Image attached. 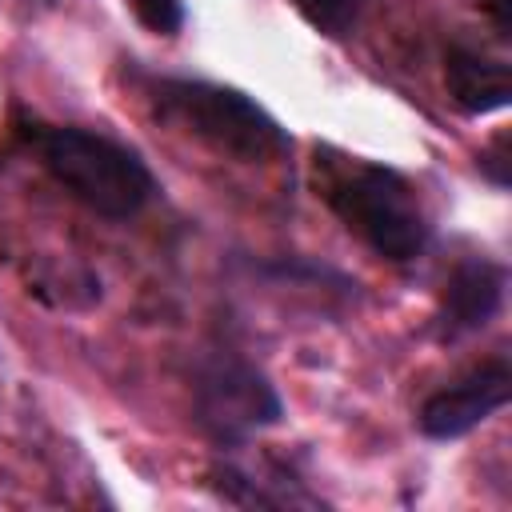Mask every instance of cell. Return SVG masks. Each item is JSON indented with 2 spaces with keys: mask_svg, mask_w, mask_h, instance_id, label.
I'll use <instances>...</instances> for the list:
<instances>
[{
  "mask_svg": "<svg viewBox=\"0 0 512 512\" xmlns=\"http://www.w3.org/2000/svg\"><path fill=\"white\" fill-rule=\"evenodd\" d=\"M308 172L316 200L372 256H380L384 264H412L428 252L432 224L416 184L400 168L320 144Z\"/></svg>",
  "mask_w": 512,
  "mask_h": 512,
  "instance_id": "1",
  "label": "cell"
},
{
  "mask_svg": "<svg viewBox=\"0 0 512 512\" xmlns=\"http://www.w3.org/2000/svg\"><path fill=\"white\" fill-rule=\"evenodd\" d=\"M16 140L40 164V172L92 216L132 220L160 192L144 156L104 132L80 124L16 120Z\"/></svg>",
  "mask_w": 512,
  "mask_h": 512,
  "instance_id": "2",
  "label": "cell"
},
{
  "mask_svg": "<svg viewBox=\"0 0 512 512\" xmlns=\"http://www.w3.org/2000/svg\"><path fill=\"white\" fill-rule=\"evenodd\" d=\"M148 112L236 164H272L292 152L288 128L244 88L200 76H148Z\"/></svg>",
  "mask_w": 512,
  "mask_h": 512,
  "instance_id": "3",
  "label": "cell"
},
{
  "mask_svg": "<svg viewBox=\"0 0 512 512\" xmlns=\"http://www.w3.org/2000/svg\"><path fill=\"white\" fill-rule=\"evenodd\" d=\"M192 420L220 452H240L260 432L284 424V400L244 352L208 348L192 364Z\"/></svg>",
  "mask_w": 512,
  "mask_h": 512,
  "instance_id": "4",
  "label": "cell"
},
{
  "mask_svg": "<svg viewBox=\"0 0 512 512\" xmlns=\"http://www.w3.org/2000/svg\"><path fill=\"white\" fill-rule=\"evenodd\" d=\"M508 396H512L508 352H492L452 384L424 396V404L416 408V428L428 440H460L480 424H488L508 404Z\"/></svg>",
  "mask_w": 512,
  "mask_h": 512,
  "instance_id": "5",
  "label": "cell"
},
{
  "mask_svg": "<svg viewBox=\"0 0 512 512\" xmlns=\"http://www.w3.org/2000/svg\"><path fill=\"white\" fill-rule=\"evenodd\" d=\"M504 292H508V268L492 256H464L436 300L432 312V336L440 344H456L464 336L484 332L500 308H504Z\"/></svg>",
  "mask_w": 512,
  "mask_h": 512,
  "instance_id": "6",
  "label": "cell"
},
{
  "mask_svg": "<svg viewBox=\"0 0 512 512\" xmlns=\"http://www.w3.org/2000/svg\"><path fill=\"white\" fill-rule=\"evenodd\" d=\"M204 484L216 500L236 508H328V500L296 480L280 460H260L252 468L232 456H216L204 472Z\"/></svg>",
  "mask_w": 512,
  "mask_h": 512,
  "instance_id": "7",
  "label": "cell"
},
{
  "mask_svg": "<svg viewBox=\"0 0 512 512\" xmlns=\"http://www.w3.org/2000/svg\"><path fill=\"white\" fill-rule=\"evenodd\" d=\"M444 88H448V100L464 116H492V112L508 108L512 76L500 56L456 40L444 52Z\"/></svg>",
  "mask_w": 512,
  "mask_h": 512,
  "instance_id": "8",
  "label": "cell"
},
{
  "mask_svg": "<svg viewBox=\"0 0 512 512\" xmlns=\"http://www.w3.org/2000/svg\"><path fill=\"white\" fill-rule=\"evenodd\" d=\"M368 0H296L300 16L324 36H348Z\"/></svg>",
  "mask_w": 512,
  "mask_h": 512,
  "instance_id": "9",
  "label": "cell"
},
{
  "mask_svg": "<svg viewBox=\"0 0 512 512\" xmlns=\"http://www.w3.org/2000/svg\"><path fill=\"white\" fill-rule=\"evenodd\" d=\"M132 12L156 36H176L184 28V20H188L184 0H132Z\"/></svg>",
  "mask_w": 512,
  "mask_h": 512,
  "instance_id": "10",
  "label": "cell"
},
{
  "mask_svg": "<svg viewBox=\"0 0 512 512\" xmlns=\"http://www.w3.org/2000/svg\"><path fill=\"white\" fill-rule=\"evenodd\" d=\"M480 172H484L496 188H508V136H496V140L480 152Z\"/></svg>",
  "mask_w": 512,
  "mask_h": 512,
  "instance_id": "11",
  "label": "cell"
},
{
  "mask_svg": "<svg viewBox=\"0 0 512 512\" xmlns=\"http://www.w3.org/2000/svg\"><path fill=\"white\" fill-rule=\"evenodd\" d=\"M468 4H476V8L492 20V28H496L500 40L512 36V0H468Z\"/></svg>",
  "mask_w": 512,
  "mask_h": 512,
  "instance_id": "12",
  "label": "cell"
}]
</instances>
